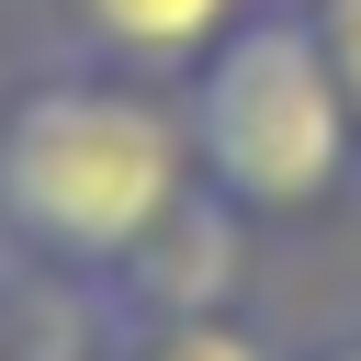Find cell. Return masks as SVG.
<instances>
[{"label":"cell","instance_id":"3","mask_svg":"<svg viewBox=\"0 0 361 361\" xmlns=\"http://www.w3.org/2000/svg\"><path fill=\"white\" fill-rule=\"evenodd\" d=\"M237 282H248V214L214 180H192L169 203V226L113 271V305H124V327H169V316H226Z\"/></svg>","mask_w":361,"mask_h":361},{"label":"cell","instance_id":"7","mask_svg":"<svg viewBox=\"0 0 361 361\" xmlns=\"http://www.w3.org/2000/svg\"><path fill=\"white\" fill-rule=\"evenodd\" d=\"M305 361H361V327H350V338H327V350H305Z\"/></svg>","mask_w":361,"mask_h":361},{"label":"cell","instance_id":"6","mask_svg":"<svg viewBox=\"0 0 361 361\" xmlns=\"http://www.w3.org/2000/svg\"><path fill=\"white\" fill-rule=\"evenodd\" d=\"M316 11V34H327V68H338V90H350V124H361V0H305Z\"/></svg>","mask_w":361,"mask_h":361},{"label":"cell","instance_id":"4","mask_svg":"<svg viewBox=\"0 0 361 361\" xmlns=\"http://www.w3.org/2000/svg\"><path fill=\"white\" fill-rule=\"evenodd\" d=\"M248 0H79V34L135 79H192Z\"/></svg>","mask_w":361,"mask_h":361},{"label":"cell","instance_id":"5","mask_svg":"<svg viewBox=\"0 0 361 361\" xmlns=\"http://www.w3.org/2000/svg\"><path fill=\"white\" fill-rule=\"evenodd\" d=\"M124 361H293V350L226 305V316H169V327H135V338H124Z\"/></svg>","mask_w":361,"mask_h":361},{"label":"cell","instance_id":"1","mask_svg":"<svg viewBox=\"0 0 361 361\" xmlns=\"http://www.w3.org/2000/svg\"><path fill=\"white\" fill-rule=\"evenodd\" d=\"M192 180H203L192 124L135 68L124 79L56 68V79H23L0 102V259L113 282L169 226V203Z\"/></svg>","mask_w":361,"mask_h":361},{"label":"cell","instance_id":"2","mask_svg":"<svg viewBox=\"0 0 361 361\" xmlns=\"http://www.w3.org/2000/svg\"><path fill=\"white\" fill-rule=\"evenodd\" d=\"M180 124H192L203 180L248 226L327 214L361 169V124H350V90H338L305 0H248L226 23V45L180 79Z\"/></svg>","mask_w":361,"mask_h":361}]
</instances>
